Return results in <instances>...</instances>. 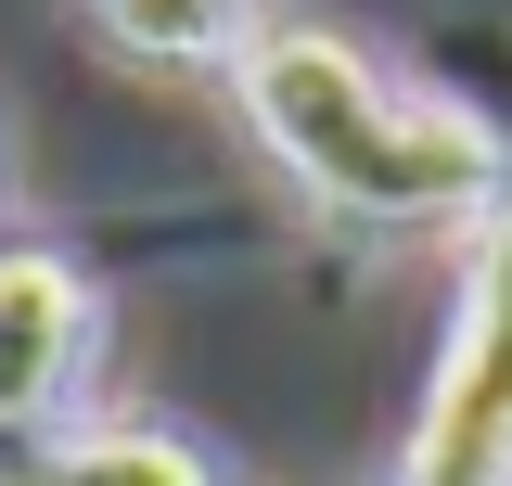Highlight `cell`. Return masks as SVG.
<instances>
[{
  "instance_id": "6da1fadb",
  "label": "cell",
  "mask_w": 512,
  "mask_h": 486,
  "mask_svg": "<svg viewBox=\"0 0 512 486\" xmlns=\"http://www.w3.org/2000/svg\"><path fill=\"white\" fill-rule=\"evenodd\" d=\"M244 103L269 128V154L384 231H448V218H487L500 205V141L461 116L397 90L384 64H359L333 26H256L244 39Z\"/></svg>"
},
{
  "instance_id": "7a4b0ae2",
  "label": "cell",
  "mask_w": 512,
  "mask_h": 486,
  "mask_svg": "<svg viewBox=\"0 0 512 486\" xmlns=\"http://www.w3.org/2000/svg\"><path fill=\"white\" fill-rule=\"evenodd\" d=\"M410 486H512V282H487V307H474V333H461V359L436 384Z\"/></svg>"
},
{
  "instance_id": "3957f363",
  "label": "cell",
  "mask_w": 512,
  "mask_h": 486,
  "mask_svg": "<svg viewBox=\"0 0 512 486\" xmlns=\"http://www.w3.org/2000/svg\"><path fill=\"white\" fill-rule=\"evenodd\" d=\"M77 359H90V295L52 256H0V435L52 423Z\"/></svg>"
},
{
  "instance_id": "277c9868",
  "label": "cell",
  "mask_w": 512,
  "mask_h": 486,
  "mask_svg": "<svg viewBox=\"0 0 512 486\" xmlns=\"http://www.w3.org/2000/svg\"><path fill=\"white\" fill-rule=\"evenodd\" d=\"M103 26H116L128 52H218L231 0H103Z\"/></svg>"
}]
</instances>
